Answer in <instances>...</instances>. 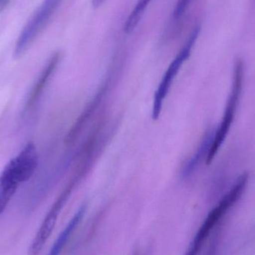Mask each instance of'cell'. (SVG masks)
I'll return each mask as SVG.
<instances>
[{"label": "cell", "instance_id": "6da1fadb", "mask_svg": "<svg viewBox=\"0 0 255 255\" xmlns=\"http://www.w3.org/2000/svg\"><path fill=\"white\" fill-rule=\"evenodd\" d=\"M249 175L246 172L237 179L233 187L225 194L218 205L207 216L184 255H199L215 226L223 216L239 200L247 187Z\"/></svg>", "mask_w": 255, "mask_h": 255}, {"label": "cell", "instance_id": "7a4b0ae2", "mask_svg": "<svg viewBox=\"0 0 255 255\" xmlns=\"http://www.w3.org/2000/svg\"><path fill=\"white\" fill-rule=\"evenodd\" d=\"M244 64L242 60L238 59L234 67L233 82L232 89L228 99L227 105L223 114V120L218 128L214 132V139L211 144V149L207 157L206 163L210 164L217 155L219 149L227 137L231 127L233 124L238 103L241 99L244 82Z\"/></svg>", "mask_w": 255, "mask_h": 255}, {"label": "cell", "instance_id": "3957f363", "mask_svg": "<svg viewBox=\"0 0 255 255\" xmlns=\"http://www.w3.org/2000/svg\"><path fill=\"white\" fill-rule=\"evenodd\" d=\"M199 31H200V28L199 26L196 27L193 30L185 44L169 64L164 76L162 78L158 88L154 94V102H153L152 118L154 121L158 120L161 113L163 101L167 96L174 79L178 74L181 66L190 57L193 46L199 37Z\"/></svg>", "mask_w": 255, "mask_h": 255}, {"label": "cell", "instance_id": "277c9868", "mask_svg": "<svg viewBox=\"0 0 255 255\" xmlns=\"http://www.w3.org/2000/svg\"><path fill=\"white\" fill-rule=\"evenodd\" d=\"M62 0H44L21 31L14 48V56H22L32 44L55 13Z\"/></svg>", "mask_w": 255, "mask_h": 255}, {"label": "cell", "instance_id": "5b68a950", "mask_svg": "<svg viewBox=\"0 0 255 255\" xmlns=\"http://www.w3.org/2000/svg\"><path fill=\"white\" fill-rule=\"evenodd\" d=\"M38 165V154L33 142H28L20 152L6 165L0 177L10 184L19 186L28 181Z\"/></svg>", "mask_w": 255, "mask_h": 255}, {"label": "cell", "instance_id": "8992f818", "mask_svg": "<svg viewBox=\"0 0 255 255\" xmlns=\"http://www.w3.org/2000/svg\"><path fill=\"white\" fill-rule=\"evenodd\" d=\"M74 189L75 187L72 184H67L61 194L57 198L45 217L40 229L37 231V235L31 242V246L28 248V255H39L41 253L45 244L50 238L55 229L57 220L63 208L70 199Z\"/></svg>", "mask_w": 255, "mask_h": 255}, {"label": "cell", "instance_id": "52a82bcc", "mask_svg": "<svg viewBox=\"0 0 255 255\" xmlns=\"http://www.w3.org/2000/svg\"><path fill=\"white\" fill-rule=\"evenodd\" d=\"M108 88H109V82L106 81L100 87V89L97 91L93 100H91V102L88 103V106L84 109L82 115L79 116L77 121H76L70 130H69L67 136H66L65 140H64L66 145H71L76 142V139H78L79 135L83 130L84 127L91 120V117L95 113L96 110L100 106L103 99L104 98L105 95L107 93Z\"/></svg>", "mask_w": 255, "mask_h": 255}, {"label": "cell", "instance_id": "ba28073f", "mask_svg": "<svg viewBox=\"0 0 255 255\" xmlns=\"http://www.w3.org/2000/svg\"><path fill=\"white\" fill-rule=\"evenodd\" d=\"M61 58V52H57L52 55L49 58L46 66L43 68V71L40 73V76L37 79V82L34 84L33 88L30 91L29 95L27 98L26 104H25V111H29L34 107L37 103L43 93V90L46 88V85L49 82V79L53 75L54 72L56 70L58 64Z\"/></svg>", "mask_w": 255, "mask_h": 255}, {"label": "cell", "instance_id": "9c48e42d", "mask_svg": "<svg viewBox=\"0 0 255 255\" xmlns=\"http://www.w3.org/2000/svg\"><path fill=\"white\" fill-rule=\"evenodd\" d=\"M214 130L213 128H209L205 132L200 145L198 147L196 153L189 159L188 161L184 165L181 171V177L184 178L191 176L198 166L200 164L204 158L206 160L208 153L211 149V144L214 139Z\"/></svg>", "mask_w": 255, "mask_h": 255}, {"label": "cell", "instance_id": "30bf717a", "mask_svg": "<svg viewBox=\"0 0 255 255\" xmlns=\"http://www.w3.org/2000/svg\"><path fill=\"white\" fill-rule=\"evenodd\" d=\"M86 205H82L76 211V214L72 217L71 220L67 223L64 230L60 233L53 246L51 248L47 255H61L64 249L67 246V242L70 241L73 234L77 229L81 222L83 220L84 216L86 212Z\"/></svg>", "mask_w": 255, "mask_h": 255}, {"label": "cell", "instance_id": "8fae6325", "mask_svg": "<svg viewBox=\"0 0 255 255\" xmlns=\"http://www.w3.org/2000/svg\"><path fill=\"white\" fill-rule=\"evenodd\" d=\"M151 0H137L135 7L132 9L124 25V31L127 34L132 32L135 29L139 21L142 19L145 9L148 7Z\"/></svg>", "mask_w": 255, "mask_h": 255}, {"label": "cell", "instance_id": "7c38bea8", "mask_svg": "<svg viewBox=\"0 0 255 255\" xmlns=\"http://www.w3.org/2000/svg\"><path fill=\"white\" fill-rule=\"evenodd\" d=\"M191 1L192 0H178L172 14L174 20H179L184 16Z\"/></svg>", "mask_w": 255, "mask_h": 255}, {"label": "cell", "instance_id": "4fadbf2b", "mask_svg": "<svg viewBox=\"0 0 255 255\" xmlns=\"http://www.w3.org/2000/svg\"><path fill=\"white\" fill-rule=\"evenodd\" d=\"M10 0H0V13L4 10V7L10 2Z\"/></svg>", "mask_w": 255, "mask_h": 255}, {"label": "cell", "instance_id": "5bb4252c", "mask_svg": "<svg viewBox=\"0 0 255 255\" xmlns=\"http://www.w3.org/2000/svg\"><path fill=\"white\" fill-rule=\"evenodd\" d=\"M106 0H92V4L94 7H99L101 6Z\"/></svg>", "mask_w": 255, "mask_h": 255}, {"label": "cell", "instance_id": "9a60e30c", "mask_svg": "<svg viewBox=\"0 0 255 255\" xmlns=\"http://www.w3.org/2000/svg\"><path fill=\"white\" fill-rule=\"evenodd\" d=\"M206 255H214V248L210 249Z\"/></svg>", "mask_w": 255, "mask_h": 255}, {"label": "cell", "instance_id": "2e32d148", "mask_svg": "<svg viewBox=\"0 0 255 255\" xmlns=\"http://www.w3.org/2000/svg\"><path fill=\"white\" fill-rule=\"evenodd\" d=\"M134 255H139V253H138V252H136V253H135Z\"/></svg>", "mask_w": 255, "mask_h": 255}]
</instances>
